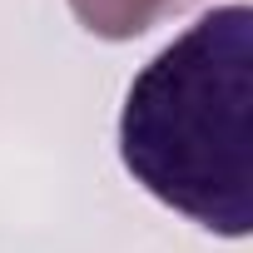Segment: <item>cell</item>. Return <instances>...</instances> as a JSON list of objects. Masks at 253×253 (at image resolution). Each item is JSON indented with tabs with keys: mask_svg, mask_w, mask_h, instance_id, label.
I'll return each mask as SVG.
<instances>
[{
	"mask_svg": "<svg viewBox=\"0 0 253 253\" xmlns=\"http://www.w3.org/2000/svg\"><path fill=\"white\" fill-rule=\"evenodd\" d=\"M189 0H70L75 20L99 40H134Z\"/></svg>",
	"mask_w": 253,
	"mask_h": 253,
	"instance_id": "obj_2",
	"label": "cell"
},
{
	"mask_svg": "<svg viewBox=\"0 0 253 253\" xmlns=\"http://www.w3.org/2000/svg\"><path fill=\"white\" fill-rule=\"evenodd\" d=\"M119 159L189 223L253 228V10L218 5L169 40L119 109Z\"/></svg>",
	"mask_w": 253,
	"mask_h": 253,
	"instance_id": "obj_1",
	"label": "cell"
}]
</instances>
